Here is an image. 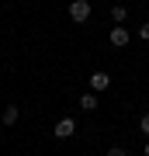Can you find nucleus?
Instances as JSON below:
<instances>
[{
	"mask_svg": "<svg viewBox=\"0 0 149 156\" xmlns=\"http://www.w3.org/2000/svg\"><path fill=\"white\" fill-rule=\"evenodd\" d=\"M128 38H132L128 28H122V24H115V28H111V45H118V49H122V45H128Z\"/></svg>",
	"mask_w": 149,
	"mask_h": 156,
	"instance_id": "20e7f679",
	"label": "nucleus"
},
{
	"mask_svg": "<svg viewBox=\"0 0 149 156\" xmlns=\"http://www.w3.org/2000/svg\"><path fill=\"white\" fill-rule=\"evenodd\" d=\"M108 156H128V153L122 149V146H111V149H108Z\"/></svg>",
	"mask_w": 149,
	"mask_h": 156,
	"instance_id": "1a4fd4ad",
	"label": "nucleus"
},
{
	"mask_svg": "<svg viewBox=\"0 0 149 156\" xmlns=\"http://www.w3.org/2000/svg\"><path fill=\"white\" fill-rule=\"evenodd\" d=\"M69 17H73L76 24H83V21L90 17V4H87V0H73V4H69Z\"/></svg>",
	"mask_w": 149,
	"mask_h": 156,
	"instance_id": "f257e3e1",
	"label": "nucleus"
},
{
	"mask_svg": "<svg viewBox=\"0 0 149 156\" xmlns=\"http://www.w3.org/2000/svg\"><path fill=\"white\" fill-rule=\"evenodd\" d=\"M146 156H149V142H146Z\"/></svg>",
	"mask_w": 149,
	"mask_h": 156,
	"instance_id": "9b49d317",
	"label": "nucleus"
},
{
	"mask_svg": "<svg viewBox=\"0 0 149 156\" xmlns=\"http://www.w3.org/2000/svg\"><path fill=\"white\" fill-rule=\"evenodd\" d=\"M0 122H4V125H14L17 122V104H7L4 115H0Z\"/></svg>",
	"mask_w": 149,
	"mask_h": 156,
	"instance_id": "39448f33",
	"label": "nucleus"
},
{
	"mask_svg": "<svg viewBox=\"0 0 149 156\" xmlns=\"http://www.w3.org/2000/svg\"><path fill=\"white\" fill-rule=\"evenodd\" d=\"M80 108H83V111H97V94H83L80 97Z\"/></svg>",
	"mask_w": 149,
	"mask_h": 156,
	"instance_id": "423d86ee",
	"label": "nucleus"
},
{
	"mask_svg": "<svg viewBox=\"0 0 149 156\" xmlns=\"http://www.w3.org/2000/svg\"><path fill=\"white\" fill-rule=\"evenodd\" d=\"M90 87H94V94H101V90H108V87H111V76H108L104 69H97L94 76H90Z\"/></svg>",
	"mask_w": 149,
	"mask_h": 156,
	"instance_id": "7ed1b4c3",
	"label": "nucleus"
},
{
	"mask_svg": "<svg viewBox=\"0 0 149 156\" xmlns=\"http://www.w3.org/2000/svg\"><path fill=\"white\" fill-rule=\"evenodd\" d=\"M125 14H128V11H125V7H122V4H115V7H111V17H115V21H118V24H122V21H125Z\"/></svg>",
	"mask_w": 149,
	"mask_h": 156,
	"instance_id": "0eeeda50",
	"label": "nucleus"
},
{
	"mask_svg": "<svg viewBox=\"0 0 149 156\" xmlns=\"http://www.w3.org/2000/svg\"><path fill=\"white\" fill-rule=\"evenodd\" d=\"M73 132H76V122H73V118H62V122H55V139H69Z\"/></svg>",
	"mask_w": 149,
	"mask_h": 156,
	"instance_id": "f03ea898",
	"label": "nucleus"
},
{
	"mask_svg": "<svg viewBox=\"0 0 149 156\" xmlns=\"http://www.w3.org/2000/svg\"><path fill=\"white\" fill-rule=\"evenodd\" d=\"M139 132H142V135H149V111L139 118Z\"/></svg>",
	"mask_w": 149,
	"mask_h": 156,
	"instance_id": "6e6552de",
	"label": "nucleus"
},
{
	"mask_svg": "<svg viewBox=\"0 0 149 156\" xmlns=\"http://www.w3.org/2000/svg\"><path fill=\"white\" fill-rule=\"evenodd\" d=\"M139 38H146V42H149V24H142V28H139Z\"/></svg>",
	"mask_w": 149,
	"mask_h": 156,
	"instance_id": "9d476101",
	"label": "nucleus"
}]
</instances>
